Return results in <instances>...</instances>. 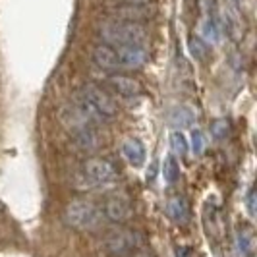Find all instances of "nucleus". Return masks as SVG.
<instances>
[{
	"label": "nucleus",
	"mask_w": 257,
	"mask_h": 257,
	"mask_svg": "<svg viewBox=\"0 0 257 257\" xmlns=\"http://www.w3.org/2000/svg\"><path fill=\"white\" fill-rule=\"evenodd\" d=\"M203 33H205V37L211 39V41H219V27L215 26V22H205Z\"/></svg>",
	"instance_id": "4be33fe9"
},
{
	"label": "nucleus",
	"mask_w": 257,
	"mask_h": 257,
	"mask_svg": "<svg viewBox=\"0 0 257 257\" xmlns=\"http://www.w3.org/2000/svg\"><path fill=\"white\" fill-rule=\"evenodd\" d=\"M238 247L244 255H249L253 251V234L249 230H240L238 232Z\"/></svg>",
	"instance_id": "aec40b11"
},
{
	"label": "nucleus",
	"mask_w": 257,
	"mask_h": 257,
	"mask_svg": "<svg viewBox=\"0 0 257 257\" xmlns=\"http://www.w3.org/2000/svg\"><path fill=\"white\" fill-rule=\"evenodd\" d=\"M77 95H81L87 103H91L99 112L103 116L104 120H112L114 116H118V104L114 103V99L103 91L101 87H97V85H93V83H87V85H83L81 89L77 91Z\"/></svg>",
	"instance_id": "20e7f679"
},
{
	"label": "nucleus",
	"mask_w": 257,
	"mask_h": 257,
	"mask_svg": "<svg viewBox=\"0 0 257 257\" xmlns=\"http://www.w3.org/2000/svg\"><path fill=\"white\" fill-rule=\"evenodd\" d=\"M170 147H172L174 153L180 155V157L188 153V142H186V138L182 136L180 132H172L170 134Z\"/></svg>",
	"instance_id": "6ab92c4d"
},
{
	"label": "nucleus",
	"mask_w": 257,
	"mask_h": 257,
	"mask_svg": "<svg viewBox=\"0 0 257 257\" xmlns=\"http://www.w3.org/2000/svg\"><path fill=\"white\" fill-rule=\"evenodd\" d=\"M211 134L215 140H226L230 134V122L226 118H217L211 124Z\"/></svg>",
	"instance_id": "a211bd4d"
},
{
	"label": "nucleus",
	"mask_w": 257,
	"mask_h": 257,
	"mask_svg": "<svg viewBox=\"0 0 257 257\" xmlns=\"http://www.w3.org/2000/svg\"><path fill=\"white\" fill-rule=\"evenodd\" d=\"M60 122H62L64 128L68 130V132H72V134L81 132V130H85V128H95L89 120L79 112V108H77L74 103L66 104L64 108L60 110Z\"/></svg>",
	"instance_id": "1a4fd4ad"
},
{
	"label": "nucleus",
	"mask_w": 257,
	"mask_h": 257,
	"mask_svg": "<svg viewBox=\"0 0 257 257\" xmlns=\"http://www.w3.org/2000/svg\"><path fill=\"white\" fill-rule=\"evenodd\" d=\"M99 37L108 47H120V45H142L147 47L149 35L142 24L132 22H120V20H106L99 26Z\"/></svg>",
	"instance_id": "f257e3e1"
},
{
	"label": "nucleus",
	"mask_w": 257,
	"mask_h": 257,
	"mask_svg": "<svg viewBox=\"0 0 257 257\" xmlns=\"http://www.w3.org/2000/svg\"><path fill=\"white\" fill-rule=\"evenodd\" d=\"M118 56V62L122 68H130V70H138L147 62V47L142 45H120V47H112Z\"/></svg>",
	"instance_id": "6e6552de"
},
{
	"label": "nucleus",
	"mask_w": 257,
	"mask_h": 257,
	"mask_svg": "<svg viewBox=\"0 0 257 257\" xmlns=\"http://www.w3.org/2000/svg\"><path fill=\"white\" fill-rule=\"evenodd\" d=\"M145 242L143 234L136 228H116L108 232L103 240V247L108 257H126L128 253L142 247Z\"/></svg>",
	"instance_id": "7ed1b4c3"
},
{
	"label": "nucleus",
	"mask_w": 257,
	"mask_h": 257,
	"mask_svg": "<svg viewBox=\"0 0 257 257\" xmlns=\"http://www.w3.org/2000/svg\"><path fill=\"white\" fill-rule=\"evenodd\" d=\"M122 155L134 167H142L145 163V147H143V143L140 140H134V138L126 140L122 143Z\"/></svg>",
	"instance_id": "ddd939ff"
},
{
	"label": "nucleus",
	"mask_w": 257,
	"mask_h": 257,
	"mask_svg": "<svg viewBox=\"0 0 257 257\" xmlns=\"http://www.w3.org/2000/svg\"><path fill=\"white\" fill-rule=\"evenodd\" d=\"M74 142H76V145L81 151H89V153L99 151V147H101V143H103L101 138L97 136L95 128H85V130H81V132H76V134H74Z\"/></svg>",
	"instance_id": "4468645a"
},
{
	"label": "nucleus",
	"mask_w": 257,
	"mask_h": 257,
	"mask_svg": "<svg viewBox=\"0 0 257 257\" xmlns=\"http://www.w3.org/2000/svg\"><path fill=\"white\" fill-rule=\"evenodd\" d=\"M167 215L170 220L178 222V224H186L190 219V207L188 201L182 195H174L167 201Z\"/></svg>",
	"instance_id": "f8f14e48"
},
{
	"label": "nucleus",
	"mask_w": 257,
	"mask_h": 257,
	"mask_svg": "<svg viewBox=\"0 0 257 257\" xmlns=\"http://www.w3.org/2000/svg\"><path fill=\"white\" fill-rule=\"evenodd\" d=\"M153 0H112V4H130V6H149Z\"/></svg>",
	"instance_id": "5701e85b"
},
{
	"label": "nucleus",
	"mask_w": 257,
	"mask_h": 257,
	"mask_svg": "<svg viewBox=\"0 0 257 257\" xmlns=\"http://www.w3.org/2000/svg\"><path fill=\"white\" fill-rule=\"evenodd\" d=\"M126 257H155V255L153 253H149V251H138V249H136V251L128 253Z\"/></svg>",
	"instance_id": "a878e982"
},
{
	"label": "nucleus",
	"mask_w": 257,
	"mask_h": 257,
	"mask_svg": "<svg viewBox=\"0 0 257 257\" xmlns=\"http://www.w3.org/2000/svg\"><path fill=\"white\" fill-rule=\"evenodd\" d=\"M170 124L172 126H176V128H188V126H192V122L195 120V112H193L190 106H176V108H172L170 110Z\"/></svg>",
	"instance_id": "2eb2a0df"
},
{
	"label": "nucleus",
	"mask_w": 257,
	"mask_h": 257,
	"mask_svg": "<svg viewBox=\"0 0 257 257\" xmlns=\"http://www.w3.org/2000/svg\"><path fill=\"white\" fill-rule=\"evenodd\" d=\"M188 47H190V52H192V56L195 58V60L205 62L207 56H209V47H207V43L203 41V39L192 37L190 39V43H188Z\"/></svg>",
	"instance_id": "dca6fc26"
},
{
	"label": "nucleus",
	"mask_w": 257,
	"mask_h": 257,
	"mask_svg": "<svg viewBox=\"0 0 257 257\" xmlns=\"http://www.w3.org/2000/svg\"><path fill=\"white\" fill-rule=\"evenodd\" d=\"M83 172L89 176V180L93 184H110L118 178V172H116L114 165L106 159H89L85 161L83 165Z\"/></svg>",
	"instance_id": "39448f33"
},
{
	"label": "nucleus",
	"mask_w": 257,
	"mask_h": 257,
	"mask_svg": "<svg viewBox=\"0 0 257 257\" xmlns=\"http://www.w3.org/2000/svg\"><path fill=\"white\" fill-rule=\"evenodd\" d=\"M103 213L110 222L122 224V222L132 219L134 207H132V201H130L126 195H114V197L106 199V203L103 207Z\"/></svg>",
	"instance_id": "0eeeda50"
},
{
	"label": "nucleus",
	"mask_w": 257,
	"mask_h": 257,
	"mask_svg": "<svg viewBox=\"0 0 257 257\" xmlns=\"http://www.w3.org/2000/svg\"><path fill=\"white\" fill-rule=\"evenodd\" d=\"M66 222L76 230H93L101 222V211L89 199H72L64 211Z\"/></svg>",
	"instance_id": "f03ea898"
},
{
	"label": "nucleus",
	"mask_w": 257,
	"mask_h": 257,
	"mask_svg": "<svg viewBox=\"0 0 257 257\" xmlns=\"http://www.w3.org/2000/svg\"><path fill=\"white\" fill-rule=\"evenodd\" d=\"M112 20H120V22H132V24H142L147 22L153 10L151 6H130V4H110V8L106 10Z\"/></svg>",
	"instance_id": "423d86ee"
},
{
	"label": "nucleus",
	"mask_w": 257,
	"mask_h": 257,
	"mask_svg": "<svg viewBox=\"0 0 257 257\" xmlns=\"http://www.w3.org/2000/svg\"><path fill=\"white\" fill-rule=\"evenodd\" d=\"M108 85L112 87L114 93L118 95H122V97H138L140 93H142V85H140V81H136L134 77H128V76H122V74H114V76L108 77Z\"/></svg>",
	"instance_id": "9b49d317"
},
{
	"label": "nucleus",
	"mask_w": 257,
	"mask_h": 257,
	"mask_svg": "<svg viewBox=\"0 0 257 257\" xmlns=\"http://www.w3.org/2000/svg\"><path fill=\"white\" fill-rule=\"evenodd\" d=\"M163 176H165V180L168 184H174V182L178 180V176H180V167H178V161L170 155L165 159V165H163Z\"/></svg>",
	"instance_id": "f3484780"
},
{
	"label": "nucleus",
	"mask_w": 257,
	"mask_h": 257,
	"mask_svg": "<svg viewBox=\"0 0 257 257\" xmlns=\"http://www.w3.org/2000/svg\"><path fill=\"white\" fill-rule=\"evenodd\" d=\"M193 255H195V251H193L192 247H188V245L176 247V257H193Z\"/></svg>",
	"instance_id": "b1692460"
},
{
	"label": "nucleus",
	"mask_w": 257,
	"mask_h": 257,
	"mask_svg": "<svg viewBox=\"0 0 257 257\" xmlns=\"http://www.w3.org/2000/svg\"><path fill=\"white\" fill-rule=\"evenodd\" d=\"M91 56H93V62L99 66L101 70H106V72H118L122 66L118 62V56H116V51L112 47H108V45H97L93 52H91Z\"/></svg>",
	"instance_id": "9d476101"
},
{
	"label": "nucleus",
	"mask_w": 257,
	"mask_h": 257,
	"mask_svg": "<svg viewBox=\"0 0 257 257\" xmlns=\"http://www.w3.org/2000/svg\"><path fill=\"white\" fill-rule=\"evenodd\" d=\"M192 149L195 155H201L205 149V140H203V134L199 130H193L192 132Z\"/></svg>",
	"instance_id": "412c9836"
},
{
	"label": "nucleus",
	"mask_w": 257,
	"mask_h": 257,
	"mask_svg": "<svg viewBox=\"0 0 257 257\" xmlns=\"http://www.w3.org/2000/svg\"><path fill=\"white\" fill-rule=\"evenodd\" d=\"M247 209H249V213L251 215H255V192L253 190H249V193H247Z\"/></svg>",
	"instance_id": "393cba45"
}]
</instances>
